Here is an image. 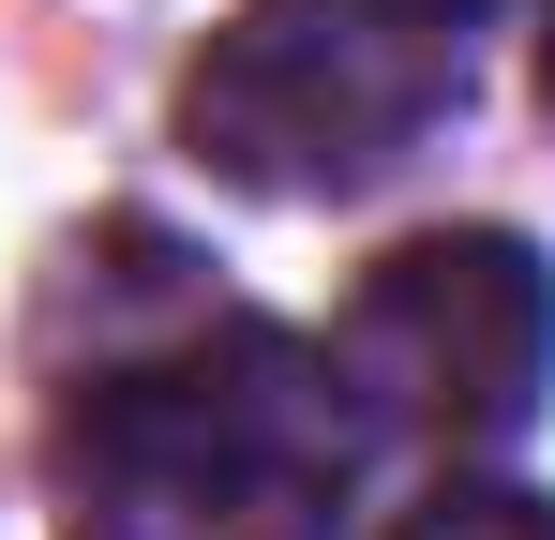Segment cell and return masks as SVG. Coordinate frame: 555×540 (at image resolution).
Wrapping results in <instances>:
<instances>
[{"label": "cell", "instance_id": "1", "mask_svg": "<svg viewBox=\"0 0 555 540\" xmlns=\"http://www.w3.org/2000/svg\"><path fill=\"white\" fill-rule=\"evenodd\" d=\"M346 480H361V406L331 346H285L241 316L105 360L61 421L76 540H331Z\"/></svg>", "mask_w": 555, "mask_h": 540}, {"label": "cell", "instance_id": "2", "mask_svg": "<svg viewBox=\"0 0 555 540\" xmlns=\"http://www.w3.org/2000/svg\"><path fill=\"white\" fill-rule=\"evenodd\" d=\"M465 90V30L421 0H256L181 76V136L241 195H361Z\"/></svg>", "mask_w": 555, "mask_h": 540}, {"label": "cell", "instance_id": "3", "mask_svg": "<svg viewBox=\"0 0 555 540\" xmlns=\"http://www.w3.org/2000/svg\"><path fill=\"white\" fill-rule=\"evenodd\" d=\"M331 375L375 421H421L451 450L526 436L555 390V270L511 226H436V241L361 270V300L331 331Z\"/></svg>", "mask_w": 555, "mask_h": 540}, {"label": "cell", "instance_id": "4", "mask_svg": "<svg viewBox=\"0 0 555 540\" xmlns=\"http://www.w3.org/2000/svg\"><path fill=\"white\" fill-rule=\"evenodd\" d=\"M390 540H555V496H511V480H451V496H421Z\"/></svg>", "mask_w": 555, "mask_h": 540}, {"label": "cell", "instance_id": "5", "mask_svg": "<svg viewBox=\"0 0 555 540\" xmlns=\"http://www.w3.org/2000/svg\"><path fill=\"white\" fill-rule=\"evenodd\" d=\"M421 15H451V30H465V15H480V0H421Z\"/></svg>", "mask_w": 555, "mask_h": 540}, {"label": "cell", "instance_id": "6", "mask_svg": "<svg viewBox=\"0 0 555 540\" xmlns=\"http://www.w3.org/2000/svg\"><path fill=\"white\" fill-rule=\"evenodd\" d=\"M541 90H555V30H541Z\"/></svg>", "mask_w": 555, "mask_h": 540}]
</instances>
